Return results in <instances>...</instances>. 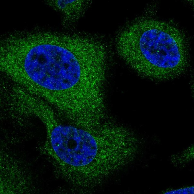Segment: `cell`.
Returning a JSON list of instances; mask_svg holds the SVG:
<instances>
[{
	"label": "cell",
	"mask_w": 194,
	"mask_h": 194,
	"mask_svg": "<svg viewBox=\"0 0 194 194\" xmlns=\"http://www.w3.org/2000/svg\"><path fill=\"white\" fill-rule=\"evenodd\" d=\"M50 131L53 150L66 163L83 166L91 163L96 156L97 143L87 131L72 126L62 125L53 127Z\"/></svg>",
	"instance_id": "3957f363"
},
{
	"label": "cell",
	"mask_w": 194,
	"mask_h": 194,
	"mask_svg": "<svg viewBox=\"0 0 194 194\" xmlns=\"http://www.w3.org/2000/svg\"><path fill=\"white\" fill-rule=\"evenodd\" d=\"M165 192L164 194H194V187L189 186L169 190Z\"/></svg>",
	"instance_id": "5b68a950"
},
{
	"label": "cell",
	"mask_w": 194,
	"mask_h": 194,
	"mask_svg": "<svg viewBox=\"0 0 194 194\" xmlns=\"http://www.w3.org/2000/svg\"><path fill=\"white\" fill-rule=\"evenodd\" d=\"M47 3L63 14L61 25L65 29L73 28L84 16L92 3L90 0H49Z\"/></svg>",
	"instance_id": "277c9868"
},
{
	"label": "cell",
	"mask_w": 194,
	"mask_h": 194,
	"mask_svg": "<svg viewBox=\"0 0 194 194\" xmlns=\"http://www.w3.org/2000/svg\"><path fill=\"white\" fill-rule=\"evenodd\" d=\"M20 41L28 48L25 70L36 84L57 90L70 88L78 82L81 69L75 53L81 48L74 36L39 29L27 33Z\"/></svg>",
	"instance_id": "7a4b0ae2"
},
{
	"label": "cell",
	"mask_w": 194,
	"mask_h": 194,
	"mask_svg": "<svg viewBox=\"0 0 194 194\" xmlns=\"http://www.w3.org/2000/svg\"><path fill=\"white\" fill-rule=\"evenodd\" d=\"M186 37L171 23L143 15L123 26L119 42L129 66L141 77L160 82L178 78L188 70L191 57Z\"/></svg>",
	"instance_id": "6da1fadb"
}]
</instances>
